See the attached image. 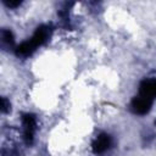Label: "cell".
<instances>
[{
  "label": "cell",
  "instance_id": "cell-3",
  "mask_svg": "<svg viewBox=\"0 0 156 156\" xmlns=\"http://www.w3.org/2000/svg\"><path fill=\"white\" fill-rule=\"evenodd\" d=\"M140 95H144L146 98H155L156 96V79H147L144 80L139 88Z\"/></svg>",
  "mask_w": 156,
  "mask_h": 156
},
{
  "label": "cell",
  "instance_id": "cell-2",
  "mask_svg": "<svg viewBox=\"0 0 156 156\" xmlns=\"http://www.w3.org/2000/svg\"><path fill=\"white\" fill-rule=\"evenodd\" d=\"M111 145H112L111 136L106 133H101L95 138L93 143V150L95 154H104L111 147Z\"/></svg>",
  "mask_w": 156,
  "mask_h": 156
},
{
  "label": "cell",
  "instance_id": "cell-1",
  "mask_svg": "<svg viewBox=\"0 0 156 156\" xmlns=\"http://www.w3.org/2000/svg\"><path fill=\"white\" fill-rule=\"evenodd\" d=\"M152 105V99L146 98L144 95H139L132 101V108L138 115H145L150 111Z\"/></svg>",
  "mask_w": 156,
  "mask_h": 156
}]
</instances>
